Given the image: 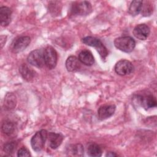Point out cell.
Segmentation results:
<instances>
[{
  "label": "cell",
  "mask_w": 157,
  "mask_h": 157,
  "mask_svg": "<svg viewBox=\"0 0 157 157\" xmlns=\"http://www.w3.org/2000/svg\"><path fill=\"white\" fill-rule=\"evenodd\" d=\"M80 61L75 56H70L66 61V67L69 72H75L80 67Z\"/></svg>",
  "instance_id": "2e32d148"
},
{
  "label": "cell",
  "mask_w": 157,
  "mask_h": 157,
  "mask_svg": "<svg viewBox=\"0 0 157 157\" xmlns=\"http://www.w3.org/2000/svg\"><path fill=\"white\" fill-rule=\"evenodd\" d=\"M19 72L23 78L28 82L31 81L35 77L36 72L27 64L23 63L19 67Z\"/></svg>",
  "instance_id": "4fadbf2b"
},
{
  "label": "cell",
  "mask_w": 157,
  "mask_h": 157,
  "mask_svg": "<svg viewBox=\"0 0 157 157\" xmlns=\"http://www.w3.org/2000/svg\"><path fill=\"white\" fill-rule=\"evenodd\" d=\"M45 65L49 69H54L57 64L58 54L55 49L52 46L47 47L44 50Z\"/></svg>",
  "instance_id": "5b68a950"
},
{
  "label": "cell",
  "mask_w": 157,
  "mask_h": 157,
  "mask_svg": "<svg viewBox=\"0 0 157 157\" xmlns=\"http://www.w3.org/2000/svg\"><path fill=\"white\" fill-rule=\"evenodd\" d=\"M82 41L86 45L95 47L102 59L106 58L108 55V51L100 39L93 36H86L83 37Z\"/></svg>",
  "instance_id": "6da1fadb"
},
{
  "label": "cell",
  "mask_w": 157,
  "mask_h": 157,
  "mask_svg": "<svg viewBox=\"0 0 157 157\" xmlns=\"http://www.w3.org/2000/svg\"><path fill=\"white\" fill-rule=\"evenodd\" d=\"M78 59L82 64L90 66L94 63V58L91 52L87 50L81 51L78 54Z\"/></svg>",
  "instance_id": "9a60e30c"
},
{
  "label": "cell",
  "mask_w": 157,
  "mask_h": 157,
  "mask_svg": "<svg viewBox=\"0 0 157 157\" xmlns=\"http://www.w3.org/2000/svg\"><path fill=\"white\" fill-rule=\"evenodd\" d=\"M116 109V106L113 104L104 105L101 106L98 110V118L101 120H104L112 116Z\"/></svg>",
  "instance_id": "8fae6325"
},
{
  "label": "cell",
  "mask_w": 157,
  "mask_h": 157,
  "mask_svg": "<svg viewBox=\"0 0 157 157\" xmlns=\"http://www.w3.org/2000/svg\"><path fill=\"white\" fill-rule=\"evenodd\" d=\"M15 124L10 121H5L1 126L2 132L7 136L11 135L15 131Z\"/></svg>",
  "instance_id": "7402d4cb"
},
{
  "label": "cell",
  "mask_w": 157,
  "mask_h": 157,
  "mask_svg": "<svg viewBox=\"0 0 157 157\" xmlns=\"http://www.w3.org/2000/svg\"><path fill=\"white\" fill-rule=\"evenodd\" d=\"M102 149L101 147L96 143H90L87 147V154L90 156L99 157L102 155Z\"/></svg>",
  "instance_id": "ac0fdd59"
},
{
  "label": "cell",
  "mask_w": 157,
  "mask_h": 157,
  "mask_svg": "<svg viewBox=\"0 0 157 157\" xmlns=\"http://www.w3.org/2000/svg\"><path fill=\"white\" fill-rule=\"evenodd\" d=\"M12 19V10L6 6H2L0 8V21L2 26H8Z\"/></svg>",
  "instance_id": "5bb4252c"
},
{
  "label": "cell",
  "mask_w": 157,
  "mask_h": 157,
  "mask_svg": "<svg viewBox=\"0 0 157 157\" xmlns=\"http://www.w3.org/2000/svg\"><path fill=\"white\" fill-rule=\"evenodd\" d=\"M31 39L29 36H21L15 39L11 45V50L15 53L25 50L29 45Z\"/></svg>",
  "instance_id": "9c48e42d"
},
{
  "label": "cell",
  "mask_w": 157,
  "mask_h": 157,
  "mask_svg": "<svg viewBox=\"0 0 157 157\" xmlns=\"http://www.w3.org/2000/svg\"><path fill=\"white\" fill-rule=\"evenodd\" d=\"M91 12V4L86 1L75 2L71 8V13L73 15H87Z\"/></svg>",
  "instance_id": "277c9868"
},
{
  "label": "cell",
  "mask_w": 157,
  "mask_h": 157,
  "mask_svg": "<svg viewBox=\"0 0 157 157\" xmlns=\"http://www.w3.org/2000/svg\"><path fill=\"white\" fill-rule=\"evenodd\" d=\"M150 33L148 26L145 24L137 25L133 29L134 36L139 40H144L147 39Z\"/></svg>",
  "instance_id": "30bf717a"
},
{
  "label": "cell",
  "mask_w": 157,
  "mask_h": 157,
  "mask_svg": "<svg viewBox=\"0 0 157 157\" xmlns=\"http://www.w3.org/2000/svg\"><path fill=\"white\" fill-rule=\"evenodd\" d=\"M142 1H133L129 7V13L132 16H136L141 12Z\"/></svg>",
  "instance_id": "d6986e66"
},
{
  "label": "cell",
  "mask_w": 157,
  "mask_h": 157,
  "mask_svg": "<svg viewBox=\"0 0 157 157\" xmlns=\"http://www.w3.org/2000/svg\"><path fill=\"white\" fill-rule=\"evenodd\" d=\"M18 156H30L31 154L29 151L25 147H23L20 148L17 152Z\"/></svg>",
  "instance_id": "cb8c5ba5"
},
{
  "label": "cell",
  "mask_w": 157,
  "mask_h": 157,
  "mask_svg": "<svg viewBox=\"0 0 157 157\" xmlns=\"http://www.w3.org/2000/svg\"><path fill=\"white\" fill-rule=\"evenodd\" d=\"M47 139L48 145L52 149H56L61 144L63 140V136L60 133L50 132L48 134Z\"/></svg>",
  "instance_id": "7c38bea8"
},
{
  "label": "cell",
  "mask_w": 157,
  "mask_h": 157,
  "mask_svg": "<svg viewBox=\"0 0 157 157\" xmlns=\"http://www.w3.org/2000/svg\"><path fill=\"white\" fill-rule=\"evenodd\" d=\"M17 104V99L12 93H7L4 97V106L7 110H11L15 107Z\"/></svg>",
  "instance_id": "e0dca14e"
},
{
  "label": "cell",
  "mask_w": 157,
  "mask_h": 157,
  "mask_svg": "<svg viewBox=\"0 0 157 157\" xmlns=\"http://www.w3.org/2000/svg\"><path fill=\"white\" fill-rule=\"evenodd\" d=\"M136 100L137 102L145 110L155 107L156 105V98L151 93L137 94L136 96Z\"/></svg>",
  "instance_id": "8992f818"
},
{
  "label": "cell",
  "mask_w": 157,
  "mask_h": 157,
  "mask_svg": "<svg viewBox=\"0 0 157 157\" xmlns=\"http://www.w3.org/2000/svg\"><path fill=\"white\" fill-rule=\"evenodd\" d=\"M153 10V7L151 2L148 1H142V9H141V13L142 15L144 17L150 16L152 14Z\"/></svg>",
  "instance_id": "44dd1931"
},
{
  "label": "cell",
  "mask_w": 157,
  "mask_h": 157,
  "mask_svg": "<svg viewBox=\"0 0 157 157\" xmlns=\"http://www.w3.org/2000/svg\"><path fill=\"white\" fill-rule=\"evenodd\" d=\"M17 147V142L15 141H12L7 142L4 145L3 150L9 155H12L16 150Z\"/></svg>",
  "instance_id": "603a6c76"
},
{
  "label": "cell",
  "mask_w": 157,
  "mask_h": 157,
  "mask_svg": "<svg viewBox=\"0 0 157 157\" xmlns=\"http://www.w3.org/2000/svg\"><path fill=\"white\" fill-rule=\"evenodd\" d=\"M28 63L37 67H42L45 64L44 50L42 49H36L29 53L27 57Z\"/></svg>",
  "instance_id": "52a82bcc"
},
{
  "label": "cell",
  "mask_w": 157,
  "mask_h": 157,
  "mask_svg": "<svg viewBox=\"0 0 157 157\" xmlns=\"http://www.w3.org/2000/svg\"><path fill=\"white\" fill-rule=\"evenodd\" d=\"M48 132L45 129H41L32 137L31 139V145L32 148L36 152L40 151L47 139Z\"/></svg>",
  "instance_id": "3957f363"
},
{
  "label": "cell",
  "mask_w": 157,
  "mask_h": 157,
  "mask_svg": "<svg viewBox=\"0 0 157 157\" xmlns=\"http://www.w3.org/2000/svg\"><path fill=\"white\" fill-rule=\"evenodd\" d=\"M114 69L117 74L124 76L133 72L134 67L133 64L129 61L121 59L116 63Z\"/></svg>",
  "instance_id": "ba28073f"
},
{
  "label": "cell",
  "mask_w": 157,
  "mask_h": 157,
  "mask_svg": "<svg viewBox=\"0 0 157 157\" xmlns=\"http://www.w3.org/2000/svg\"><path fill=\"white\" fill-rule=\"evenodd\" d=\"M114 45L117 48L122 52L130 53L134 49L136 42L134 39L130 36H123L115 39Z\"/></svg>",
  "instance_id": "7a4b0ae2"
},
{
  "label": "cell",
  "mask_w": 157,
  "mask_h": 157,
  "mask_svg": "<svg viewBox=\"0 0 157 157\" xmlns=\"http://www.w3.org/2000/svg\"><path fill=\"white\" fill-rule=\"evenodd\" d=\"M106 156H110V157H113V156H118L117 154H116L115 152H112V151H109L108 152L106 155Z\"/></svg>",
  "instance_id": "484cf974"
},
{
  "label": "cell",
  "mask_w": 157,
  "mask_h": 157,
  "mask_svg": "<svg viewBox=\"0 0 157 157\" xmlns=\"http://www.w3.org/2000/svg\"><path fill=\"white\" fill-rule=\"evenodd\" d=\"M6 36H1V48H2L3 45L5 44L6 41Z\"/></svg>",
  "instance_id": "d4e9b609"
},
{
  "label": "cell",
  "mask_w": 157,
  "mask_h": 157,
  "mask_svg": "<svg viewBox=\"0 0 157 157\" xmlns=\"http://www.w3.org/2000/svg\"><path fill=\"white\" fill-rule=\"evenodd\" d=\"M68 153H71V155L73 156H82L84 154V148L80 144L71 145L68 148Z\"/></svg>",
  "instance_id": "ffe728a7"
}]
</instances>
